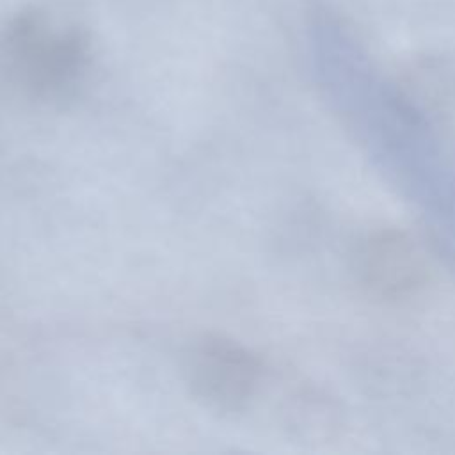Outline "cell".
Listing matches in <instances>:
<instances>
[{
  "label": "cell",
  "mask_w": 455,
  "mask_h": 455,
  "mask_svg": "<svg viewBox=\"0 0 455 455\" xmlns=\"http://www.w3.org/2000/svg\"><path fill=\"white\" fill-rule=\"evenodd\" d=\"M190 395L206 409L235 414L252 400L259 377V361L242 345L222 336L194 339L181 359Z\"/></svg>",
  "instance_id": "obj_2"
},
{
  "label": "cell",
  "mask_w": 455,
  "mask_h": 455,
  "mask_svg": "<svg viewBox=\"0 0 455 455\" xmlns=\"http://www.w3.org/2000/svg\"><path fill=\"white\" fill-rule=\"evenodd\" d=\"M0 60L7 76L28 96L64 103L85 80L91 48L76 25H60L39 9H27L9 21L0 39Z\"/></svg>",
  "instance_id": "obj_1"
},
{
  "label": "cell",
  "mask_w": 455,
  "mask_h": 455,
  "mask_svg": "<svg viewBox=\"0 0 455 455\" xmlns=\"http://www.w3.org/2000/svg\"><path fill=\"white\" fill-rule=\"evenodd\" d=\"M418 265L414 247L400 236H384L368 252V268L384 286H409L418 277Z\"/></svg>",
  "instance_id": "obj_3"
}]
</instances>
